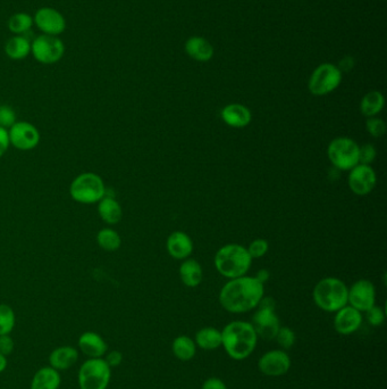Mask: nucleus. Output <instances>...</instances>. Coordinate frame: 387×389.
<instances>
[{"label":"nucleus","mask_w":387,"mask_h":389,"mask_svg":"<svg viewBox=\"0 0 387 389\" xmlns=\"http://www.w3.org/2000/svg\"><path fill=\"white\" fill-rule=\"evenodd\" d=\"M97 243L101 250L106 252H116L117 250H120L122 245V238L117 231L110 228H105L98 232Z\"/></svg>","instance_id":"c85d7f7f"},{"label":"nucleus","mask_w":387,"mask_h":389,"mask_svg":"<svg viewBox=\"0 0 387 389\" xmlns=\"http://www.w3.org/2000/svg\"><path fill=\"white\" fill-rule=\"evenodd\" d=\"M384 96L379 91H370L364 96L360 103V110L362 115L367 117H377L384 108Z\"/></svg>","instance_id":"bb28decb"},{"label":"nucleus","mask_w":387,"mask_h":389,"mask_svg":"<svg viewBox=\"0 0 387 389\" xmlns=\"http://www.w3.org/2000/svg\"><path fill=\"white\" fill-rule=\"evenodd\" d=\"M78 360L79 350L75 347L65 345L52 350L49 355V366L57 371H64L73 367Z\"/></svg>","instance_id":"aec40b11"},{"label":"nucleus","mask_w":387,"mask_h":389,"mask_svg":"<svg viewBox=\"0 0 387 389\" xmlns=\"http://www.w3.org/2000/svg\"><path fill=\"white\" fill-rule=\"evenodd\" d=\"M258 336L251 322L233 321L222 330V346L231 359L242 361L248 359L257 346Z\"/></svg>","instance_id":"f03ea898"},{"label":"nucleus","mask_w":387,"mask_h":389,"mask_svg":"<svg viewBox=\"0 0 387 389\" xmlns=\"http://www.w3.org/2000/svg\"><path fill=\"white\" fill-rule=\"evenodd\" d=\"M166 250L173 259L184 261L189 259L193 252V241L183 231H174L168 236Z\"/></svg>","instance_id":"f3484780"},{"label":"nucleus","mask_w":387,"mask_h":389,"mask_svg":"<svg viewBox=\"0 0 387 389\" xmlns=\"http://www.w3.org/2000/svg\"><path fill=\"white\" fill-rule=\"evenodd\" d=\"M335 313L334 328L339 335L348 336L359 330V328L362 327V320H364L362 312H359L350 305H346L344 308Z\"/></svg>","instance_id":"dca6fc26"},{"label":"nucleus","mask_w":387,"mask_h":389,"mask_svg":"<svg viewBox=\"0 0 387 389\" xmlns=\"http://www.w3.org/2000/svg\"><path fill=\"white\" fill-rule=\"evenodd\" d=\"M180 278L184 286L189 288H196L200 285L204 279V270L200 263L197 259H184L180 266Z\"/></svg>","instance_id":"412c9836"},{"label":"nucleus","mask_w":387,"mask_h":389,"mask_svg":"<svg viewBox=\"0 0 387 389\" xmlns=\"http://www.w3.org/2000/svg\"><path fill=\"white\" fill-rule=\"evenodd\" d=\"M33 24H34L33 17L30 14L17 13L12 15L8 20V29L17 36H23L26 32H29Z\"/></svg>","instance_id":"c756f323"},{"label":"nucleus","mask_w":387,"mask_h":389,"mask_svg":"<svg viewBox=\"0 0 387 389\" xmlns=\"http://www.w3.org/2000/svg\"><path fill=\"white\" fill-rule=\"evenodd\" d=\"M201 389H227L225 383L220 378H209L205 381Z\"/></svg>","instance_id":"a19ab883"},{"label":"nucleus","mask_w":387,"mask_h":389,"mask_svg":"<svg viewBox=\"0 0 387 389\" xmlns=\"http://www.w3.org/2000/svg\"><path fill=\"white\" fill-rule=\"evenodd\" d=\"M107 189L101 175L94 172L79 174L72 181L70 194L80 204H97L105 197Z\"/></svg>","instance_id":"39448f33"},{"label":"nucleus","mask_w":387,"mask_h":389,"mask_svg":"<svg viewBox=\"0 0 387 389\" xmlns=\"http://www.w3.org/2000/svg\"><path fill=\"white\" fill-rule=\"evenodd\" d=\"M348 292L346 282L335 277H327L315 286L313 302L320 310L335 313L348 305Z\"/></svg>","instance_id":"20e7f679"},{"label":"nucleus","mask_w":387,"mask_h":389,"mask_svg":"<svg viewBox=\"0 0 387 389\" xmlns=\"http://www.w3.org/2000/svg\"><path fill=\"white\" fill-rule=\"evenodd\" d=\"M342 81V72L335 65L323 64L310 77L309 90L315 96H325L335 90Z\"/></svg>","instance_id":"9d476101"},{"label":"nucleus","mask_w":387,"mask_h":389,"mask_svg":"<svg viewBox=\"0 0 387 389\" xmlns=\"http://www.w3.org/2000/svg\"><path fill=\"white\" fill-rule=\"evenodd\" d=\"M15 313L10 305L0 304V336L10 335L15 327Z\"/></svg>","instance_id":"7c9ffc66"},{"label":"nucleus","mask_w":387,"mask_h":389,"mask_svg":"<svg viewBox=\"0 0 387 389\" xmlns=\"http://www.w3.org/2000/svg\"><path fill=\"white\" fill-rule=\"evenodd\" d=\"M10 146V136H8V130L0 127V159L6 154Z\"/></svg>","instance_id":"ea45409f"},{"label":"nucleus","mask_w":387,"mask_h":389,"mask_svg":"<svg viewBox=\"0 0 387 389\" xmlns=\"http://www.w3.org/2000/svg\"><path fill=\"white\" fill-rule=\"evenodd\" d=\"M341 68H342V70H344V71H348V70H350V68H352V66H353V59H351V57H346V59H343L342 62H341ZM341 68H339V70H341Z\"/></svg>","instance_id":"37998d69"},{"label":"nucleus","mask_w":387,"mask_h":389,"mask_svg":"<svg viewBox=\"0 0 387 389\" xmlns=\"http://www.w3.org/2000/svg\"><path fill=\"white\" fill-rule=\"evenodd\" d=\"M213 262L217 271L226 279L231 280L247 276L252 266V257L247 247L239 243H227L217 250Z\"/></svg>","instance_id":"7ed1b4c3"},{"label":"nucleus","mask_w":387,"mask_h":389,"mask_svg":"<svg viewBox=\"0 0 387 389\" xmlns=\"http://www.w3.org/2000/svg\"><path fill=\"white\" fill-rule=\"evenodd\" d=\"M250 257L253 259H260V257H265L267 254L268 250H269V243H268L267 240L262 239H255L251 241V243L247 247Z\"/></svg>","instance_id":"f704fd0d"},{"label":"nucleus","mask_w":387,"mask_h":389,"mask_svg":"<svg viewBox=\"0 0 387 389\" xmlns=\"http://www.w3.org/2000/svg\"><path fill=\"white\" fill-rule=\"evenodd\" d=\"M258 368L265 376H284L290 370L291 359L284 350H269L259 359Z\"/></svg>","instance_id":"2eb2a0df"},{"label":"nucleus","mask_w":387,"mask_h":389,"mask_svg":"<svg viewBox=\"0 0 387 389\" xmlns=\"http://www.w3.org/2000/svg\"><path fill=\"white\" fill-rule=\"evenodd\" d=\"M275 341H278V345L283 348V350H290L291 347L293 346L295 343V334L294 331L289 327H281L278 330Z\"/></svg>","instance_id":"473e14b6"},{"label":"nucleus","mask_w":387,"mask_h":389,"mask_svg":"<svg viewBox=\"0 0 387 389\" xmlns=\"http://www.w3.org/2000/svg\"><path fill=\"white\" fill-rule=\"evenodd\" d=\"M265 295V286L255 277L243 276L226 282L220 289V303L234 315L247 313L258 306Z\"/></svg>","instance_id":"f257e3e1"},{"label":"nucleus","mask_w":387,"mask_h":389,"mask_svg":"<svg viewBox=\"0 0 387 389\" xmlns=\"http://www.w3.org/2000/svg\"><path fill=\"white\" fill-rule=\"evenodd\" d=\"M31 54L41 64H56L64 56L65 45L59 37L41 34L31 43Z\"/></svg>","instance_id":"1a4fd4ad"},{"label":"nucleus","mask_w":387,"mask_h":389,"mask_svg":"<svg viewBox=\"0 0 387 389\" xmlns=\"http://www.w3.org/2000/svg\"><path fill=\"white\" fill-rule=\"evenodd\" d=\"M376 304V289L373 282L367 279L355 281L348 288V305L358 310L366 312Z\"/></svg>","instance_id":"ddd939ff"},{"label":"nucleus","mask_w":387,"mask_h":389,"mask_svg":"<svg viewBox=\"0 0 387 389\" xmlns=\"http://www.w3.org/2000/svg\"><path fill=\"white\" fill-rule=\"evenodd\" d=\"M8 136L10 145L23 152L34 150L40 143L39 130L26 121L15 122L8 129Z\"/></svg>","instance_id":"9b49d317"},{"label":"nucleus","mask_w":387,"mask_h":389,"mask_svg":"<svg viewBox=\"0 0 387 389\" xmlns=\"http://www.w3.org/2000/svg\"><path fill=\"white\" fill-rule=\"evenodd\" d=\"M33 22L42 34L59 37L66 30V20L64 15L52 7H42L36 10Z\"/></svg>","instance_id":"4468645a"},{"label":"nucleus","mask_w":387,"mask_h":389,"mask_svg":"<svg viewBox=\"0 0 387 389\" xmlns=\"http://www.w3.org/2000/svg\"><path fill=\"white\" fill-rule=\"evenodd\" d=\"M112 379V368L101 359H87L79 370L80 389H107Z\"/></svg>","instance_id":"6e6552de"},{"label":"nucleus","mask_w":387,"mask_h":389,"mask_svg":"<svg viewBox=\"0 0 387 389\" xmlns=\"http://www.w3.org/2000/svg\"><path fill=\"white\" fill-rule=\"evenodd\" d=\"M269 276H271V273H269L268 270L262 269L259 270L255 277L259 280V281L262 282V283L265 285V282L268 281V279H269Z\"/></svg>","instance_id":"79ce46f5"},{"label":"nucleus","mask_w":387,"mask_h":389,"mask_svg":"<svg viewBox=\"0 0 387 389\" xmlns=\"http://www.w3.org/2000/svg\"><path fill=\"white\" fill-rule=\"evenodd\" d=\"M14 341L10 335H3L0 336V354H3L5 357H8L13 353Z\"/></svg>","instance_id":"58836bf2"},{"label":"nucleus","mask_w":387,"mask_h":389,"mask_svg":"<svg viewBox=\"0 0 387 389\" xmlns=\"http://www.w3.org/2000/svg\"><path fill=\"white\" fill-rule=\"evenodd\" d=\"M7 368V357L0 354V373L3 372Z\"/></svg>","instance_id":"c03bdc74"},{"label":"nucleus","mask_w":387,"mask_h":389,"mask_svg":"<svg viewBox=\"0 0 387 389\" xmlns=\"http://www.w3.org/2000/svg\"><path fill=\"white\" fill-rule=\"evenodd\" d=\"M376 156H377V150L375 148L374 145L365 143V145L359 147V164L371 166V163L374 162Z\"/></svg>","instance_id":"c9c22d12"},{"label":"nucleus","mask_w":387,"mask_h":389,"mask_svg":"<svg viewBox=\"0 0 387 389\" xmlns=\"http://www.w3.org/2000/svg\"><path fill=\"white\" fill-rule=\"evenodd\" d=\"M79 348L89 359H101L108 352V345L101 335L94 331H87L80 336Z\"/></svg>","instance_id":"a211bd4d"},{"label":"nucleus","mask_w":387,"mask_h":389,"mask_svg":"<svg viewBox=\"0 0 387 389\" xmlns=\"http://www.w3.org/2000/svg\"><path fill=\"white\" fill-rule=\"evenodd\" d=\"M257 308H258L252 318V327L258 337L265 341H273L281 328L280 319L275 312L276 303L274 299L264 296Z\"/></svg>","instance_id":"423d86ee"},{"label":"nucleus","mask_w":387,"mask_h":389,"mask_svg":"<svg viewBox=\"0 0 387 389\" xmlns=\"http://www.w3.org/2000/svg\"><path fill=\"white\" fill-rule=\"evenodd\" d=\"M224 123L234 129H242L251 123V110L242 104H229L220 112Z\"/></svg>","instance_id":"6ab92c4d"},{"label":"nucleus","mask_w":387,"mask_h":389,"mask_svg":"<svg viewBox=\"0 0 387 389\" xmlns=\"http://www.w3.org/2000/svg\"><path fill=\"white\" fill-rule=\"evenodd\" d=\"M185 50L192 59L199 62L209 61L213 55V46L204 38H191L185 45Z\"/></svg>","instance_id":"a878e982"},{"label":"nucleus","mask_w":387,"mask_h":389,"mask_svg":"<svg viewBox=\"0 0 387 389\" xmlns=\"http://www.w3.org/2000/svg\"><path fill=\"white\" fill-rule=\"evenodd\" d=\"M98 213L107 224L114 226L122 220V206L114 196L105 194V197L98 203Z\"/></svg>","instance_id":"5701e85b"},{"label":"nucleus","mask_w":387,"mask_h":389,"mask_svg":"<svg viewBox=\"0 0 387 389\" xmlns=\"http://www.w3.org/2000/svg\"><path fill=\"white\" fill-rule=\"evenodd\" d=\"M194 341L202 350H217L222 346V331L213 327L202 328L196 334Z\"/></svg>","instance_id":"393cba45"},{"label":"nucleus","mask_w":387,"mask_h":389,"mask_svg":"<svg viewBox=\"0 0 387 389\" xmlns=\"http://www.w3.org/2000/svg\"><path fill=\"white\" fill-rule=\"evenodd\" d=\"M367 132L374 138H381L386 132V123L381 117H369L366 122Z\"/></svg>","instance_id":"2f4dec72"},{"label":"nucleus","mask_w":387,"mask_h":389,"mask_svg":"<svg viewBox=\"0 0 387 389\" xmlns=\"http://www.w3.org/2000/svg\"><path fill=\"white\" fill-rule=\"evenodd\" d=\"M103 360L106 361V363L109 366L110 368H116L121 366L123 362V354L121 353L120 350H108L105 357H103Z\"/></svg>","instance_id":"4c0bfd02"},{"label":"nucleus","mask_w":387,"mask_h":389,"mask_svg":"<svg viewBox=\"0 0 387 389\" xmlns=\"http://www.w3.org/2000/svg\"><path fill=\"white\" fill-rule=\"evenodd\" d=\"M5 52L10 59L21 61L31 52V41L25 36H14L5 45Z\"/></svg>","instance_id":"b1692460"},{"label":"nucleus","mask_w":387,"mask_h":389,"mask_svg":"<svg viewBox=\"0 0 387 389\" xmlns=\"http://www.w3.org/2000/svg\"><path fill=\"white\" fill-rule=\"evenodd\" d=\"M171 350H173L175 357L178 360L190 361L196 357L197 345L192 338L182 335L175 338L171 345Z\"/></svg>","instance_id":"cd10ccee"},{"label":"nucleus","mask_w":387,"mask_h":389,"mask_svg":"<svg viewBox=\"0 0 387 389\" xmlns=\"http://www.w3.org/2000/svg\"><path fill=\"white\" fill-rule=\"evenodd\" d=\"M359 145L348 137H337L329 143L327 156L339 171H350L359 164Z\"/></svg>","instance_id":"0eeeda50"},{"label":"nucleus","mask_w":387,"mask_h":389,"mask_svg":"<svg viewBox=\"0 0 387 389\" xmlns=\"http://www.w3.org/2000/svg\"><path fill=\"white\" fill-rule=\"evenodd\" d=\"M61 383V373L49 366L34 373L30 389H59Z\"/></svg>","instance_id":"4be33fe9"},{"label":"nucleus","mask_w":387,"mask_h":389,"mask_svg":"<svg viewBox=\"0 0 387 389\" xmlns=\"http://www.w3.org/2000/svg\"><path fill=\"white\" fill-rule=\"evenodd\" d=\"M15 122H17V114L13 108L7 105L0 106V127L8 130Z\"/></svg>","instance_id":"e433bc0d"},{"label":"nucleus","mask_w":387,"mask_h":389,"mask_svg":"<svg viewBox=\"0 0 387 389\" xmlns=\"http://www.w3.org/2000/svg\"><path fill=\"white\" fill-rule=\"evenodd\" d=\"M365 313L368 323L371 324L373 327H381V324L384 323L386 313H385L384 308H381V306L375 304Z\"/></svg>","instance_id":"72a5a7b5"},{"label":"nucleus","mask_w":387,"mask_h":389,"mask_svg":"<svg viewBox=\"0 0 387 389\" xmlns=\"http://www.w3.org/2000/svg\"><path fill=\"white\" fill-rule=\"evenodd\" d=\"M348 185L357 196H367L374 190L377 183V175L370 166L358 164L348 171Z\"/></svg>","instance_id":"f8f14e48"}]
</instances>
